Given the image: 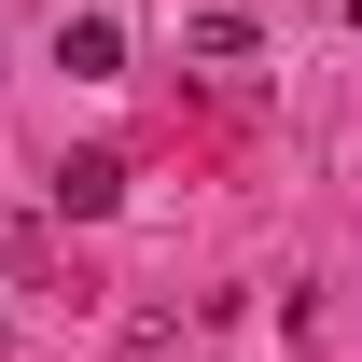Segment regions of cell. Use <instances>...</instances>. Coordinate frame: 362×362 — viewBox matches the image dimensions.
<instances>
[{"instance_id":"cell-1","label":"cell","mask_w":362,"mask_h":362,"mask_svg":"<svg viewBox=\"0 0 362 362\" xmlns=\"http://www.w3.org/2000/svg\"><path fill=\"white\" fill-rule=\"evenodd\" d=\"M181 42L209 56V70H251V56H265V28H251L237 0H195V14H181Z\"/></svg>"},{"instance_id":"cell-2","label":"cell","mask_w":362,"mask_h":362,"mask_svg":"<svg viewBox=\"0 0 362 362\" xmlns=\"http://www.w3.org/2000/svg\"><path fill=\"white\" fill-rule=\"evenodd\" d=\"M56 70H70V84H112V70H126V14H70V28H56Z\"/></svg>"},{"instance_id":"cell-3","label":"cell","mask_w":362,"mask_h":362,"mask_svg":"<svg viewBox=\"0 0 362 362\" xmlns=\"http://www.w3.org/2000/svg\"><path fill=\"white\" fill-rule=\"evenodd\" d=\"M56 209H70V223H112V209H126V153H70V168H56Z\"/></svg>"},{"instance_id":"cell-4","label":"cell","mask_w":362,"mask_h":362,"mask_svg":"<svg viewBox=\"0 0 362 362\" xmlns=\"http://www.w3.org/2000/svg\"><path fill=\"white\" fill-rule=\"evenodd\" d=\"M349 14H362V0H349Z\"/></svg>"}]
</instances>
